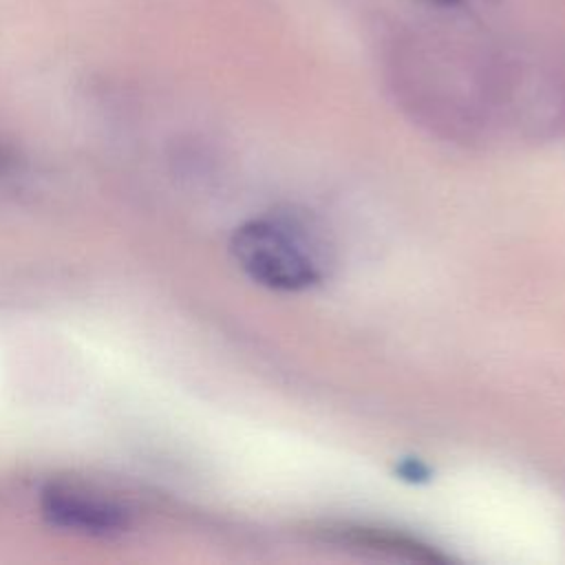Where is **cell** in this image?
<instances>
[{
  "label": "cell",
  "instance_id": "cell-1",
  "mask_svg": "<svg viewBox=\"0 0 565 565\" xmlns=\"http://www.w3.org/2000/svg\"><path fill=\"white\" fill-rule=\"evenodd\" d=\"M386 73L397 99L435 128L475 137L503 126L501 44L430 26L404 29L388 42Z\"/></svg>",
  "mask_w": 565,
  "mask_h": 565
},
{
  "label": "cell",
  "instance_id": "cell-3",
  "mask_svg": "<svg viewBox=\"0 0 565 565\" xmlns=\"http://www.w3.org/2000/svg\"><path fill=\"white\" fill-rule=\"evenodd\" d=\"M42 512L57 527L95 536L128 525V512L119 503L68 483H53L42 492Z\"/></svg>",
  "mask_w": 565,
  "mask_h": 565
},
{
  "label": "cell",
  "instance_id": "cell-4",
  "mask_svg": "<svg viewBox=\"0 0 565 565\" xmlns=\"http://www.w3.org/2000/svg\"><path fill=\"white\" fill-rule=\"evenodd\" d=\"M426 2H430L435 7H459L463 0H426Z\"/></svg>",
  "mask_w": 565,
  "mask_h": 565
},
{
  "label": "cell",
  "instance_id": "cell-2",
  "mask_svg": "<svg viewBox=\"0 0 565 565\" xmlns=\"http://www.w3.org/2000/svg\"><path fill=\"white\" fill-rule=\"evenodd\" d=\"M238 267L258 285L300 291L320 282L329 247L320 225L305 212H271L243 223L230 243Z\"/></svg>",
  "mask_w": 565,
  "mask_h": 565
}]
</instances>
